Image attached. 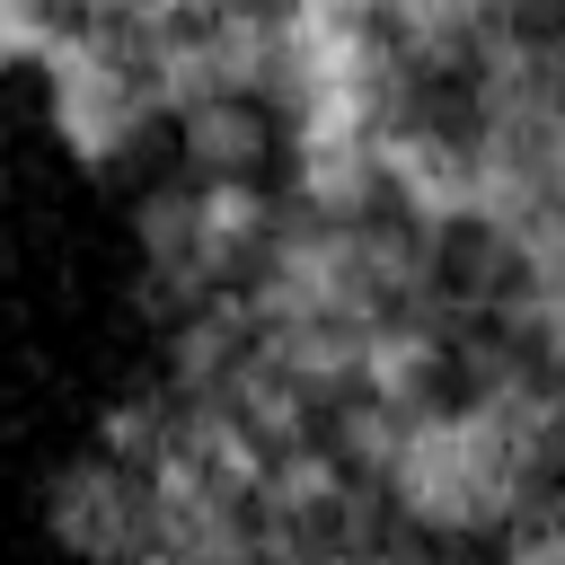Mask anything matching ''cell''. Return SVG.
Listing matches in <instances>:
<instances>
[{"instance_id": "1", "label": "cell", "mask_w": 565, "mask_h": 565, "mask_svg": "<svg viewBox=\"0 0 565 565\" xmlns=\"http://www.w3.org/2000/svg\"><path fill=\"white\" fill-rule=\"evenodd\" d=\"M547 486V468L468 397H433L424 415H406L388 468H380V494H388V521L415 530V539H477V530H503L530 494Z\"/></svg>"}, {"instance_id": "2", "label": "cell", "mask_w": 565, "mask_h": 565, "mask_svg": "<svg viewBox=\"0 0 565 565\" xmlns=\"http://www.w3.org/2000/svg\"><path fill=\"white\" fill-rule=\"evenodd\" d=\"M53 539L71 556H88V565H141V539H150L141 477L115 468V459H79L53 486Z\"/></svg>"}, {"instance_id": "3", "label": "cell", "mask_w": 565, "mask_h": 565, "mask_svg": "<svg viewBox=\"0 0 565 565\" xmlns=\"http://www.w3.org/2000/svg\"><path fill=\"white\" fill-rule=\"evenodd\" d=\"M185 132V177L194 185H256L265 177V150H274V115L256 97H203L177 115Z\"/></svg>"}, {"instance_id": "4", "label": "cell", "mask_w": 565, "mask_h": 565, "mask_svg": "<svg viewBox=\"0 0 565 565\" xmlns=\"http://www.w3.org/2000/svg\"><path fill=\"white\" fill-rule=\"evenodd\" d=\"M494 539H503V565H556V512H547V494H530Z\"/></svg>"}, {"instance_id": "5", "label": "cell", "mask_w": 565, "mask_h": 565, "mask_svg": "<svg viewBox=\"0 0 565 565\" xmlns=\"http://www.w3.org/2000/svg\"><path fill=\"white\" fill-rule=\"evenodd\" d=\"M53 26L62 18H44V9H0V62H44Z\"/></svg>"}]
</instances>
